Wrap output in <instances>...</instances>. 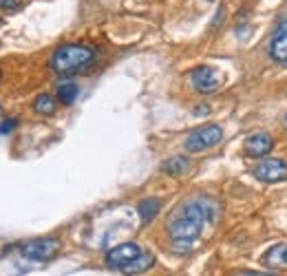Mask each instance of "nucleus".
Masks as SVG:
<instances>
[{"instance_id": "15", "label": "nucleus", "mask_w": 287, "mask_h": 276, "mask_svg": "<svg viewBox=\"0 0 287 276\" xmlns=\"http://www.w3.org/2000/svg\"><path fill=\"white\" fill-rule=\"evenodd\" d=\"M55 109H57V102L53 100L51 95H47V93L38 95L36 97V102H34V110L36 113H40V115H53L55 113Z\"/></svg>"}, {"instance_id": "21", "label": "nucleus", "mask_w": 287, "mask_h": 276, "mask_svg": "<svg viewBox=\"0 0 287 276\" xmlns=\"http://www.w3.org/2000/svg\"><path fill=\"white\" fill-rule=\"evenodd\" d=\"M285 122H287V115H285Z\"/></svg>"}, {"instance_id": "4", "label": "nucleus", "mask_w": 287, "mask_h": 276, "mask_svg": "<svg viewBox=\"0 0 287 276\" xmlns=\"http://www.w3.org/2000/svg\"><path fill=\"white\" fill-rule=\"evenodd\" d=\"M60 252V241L57 239H36L20 245V254L27 261H49Z\"/></svg>"}, {"instance_id": "10", "label": "nucleus", "mask_w": 287, "mask_h": 276, "mask_svg": "<svg viewBox=\"0 0 287 276\" xmlns=\"http://www.w3.org/2000/svg\"><path fill=\"white\" fill-rule=\"evenodd\" d=\"M263 265L269 270H287V243H276L263 254Z\"/></svg>"}, {"instance_id": "20", "label": "nucleus", "mask_w": 287, "mask_h": 276, "mask_svg": "<svg viewBox=\"0 0 287 276\" xmlns=\"http://www.w3.org/2000/svg\"><path fill=\"white\" fill-rule=\"evenodd\" d=\"M0 115H2V106H0Z\"/></svg>"}, {"instance_id": "18", "label": "nucleus", "mask_w": 287, "mask_h": 276, "mask_svg": "<svg viewBox=\"0 0 287 276\" xmlns=\"http://www.w3.org/2000/svg\"><path fill=\"white\" fill-rule=\"evenodd\" d=\"M232 276H274V274H265V272H254V270H241V272H234Z\"/></svg>"}, {"instance_id": "2", "label": "nucleus", "mask_w": 287, "mask_h": 276, "mask_svg": "<svg viewBox=\"0 0 287 276\" xmlns=\"http://www.w3.org/2000/svg\"><path fill=\"white\" fill-rule=\"evenodd\" d=\"M95 49L86 44H62L51 55V69L60 75H71L89 67L95 60Z\"/></svg>"}, {"instance_id": "3", "label": "nucleus", "mask_w": 287, "mask_h": 276, "mask_svg": "<svg viewBox=\"0 0 287 276\" xmlns=\"http://www.w3.org/2000/svg\"><path fill=\"white\" fill-rule=\"evenodd\" d=\"M223 139V129L216 124H206L199 126L197 130H192L186 137V150L188 152H201L208 150V148L216 146V144Z\"/></svg>"}, {"instance_id": "16", "label": "nucleus", "mask_w": 287, "mask_h": 276, "mask_svg": "<svg viewBox=\"0 0 287 276\" xmlns=\"http://www.w3.org/2000/svg\"><path fill=\"white\" fill-rule=\"evenodd\" d=\"M22 7V0H0V9L2 11H18Z\"/></svg>"}, {"instance_id": "8", "label": "nucleus", "mask_w": 287, "mask_h": 276, "mask_svg": "<svg viewBox=\"0 0 287 276\" xmlns=\"http://www.w3.org/2000/svg\"><path fill=\"white\" fill-rule=\"evenodd\" d=\"M272 146H274V139L268 133H254L245 139L243 150L248 157H263V155H268L272 150Z\"/></svg>"}, {"instance_id": "7", "label": "nucleus", "mask_w": 287, "mask_h": 276, "mask_svg": "<svg viewBox=\"0 0 287 276\" xmlns=\"http://www.w3.org/2000/svg\"><path fill=\"white\" fill-rule=\"evenodd\" d=\"M139 254H142V250H139L137 243H122V245L113 248L106 254V263H108V267H115V270H124Z\"/></svg>"}, {"instance_id": "14", "label": "nucleus", "mask_w": 287, "mask_h": 276, "mask_svg": "<svg viewBox=\"0 0 287 276\" xmlns=\"http://www.w3.org/2000/svg\"><path fill=\"white\" fill-rule=\"evenodd\" d=\"M77 93H80V89H77L75 82H62V84H57V100L67 106L75 102Z\"/></svg>"}, {"instance_id": "1", "label": "nucleus", "mask_w": 287, "mask_h": 276, "mask_svg": "<svg viewBox=\"0 0 287 276\" xmlns=\"http://www.w3.org/2000/svg\"><path fill=\"white\" fill-rule=\"evenodd\" d=\"M219 205L210 197H197L181 203L168 219V237L175 254H188L195 250L201 232L216 219Z\"/></svg>"}, {"instance_id": "19", "label": "nucleus", "mask_w": 287, "mask_h": 276, "mask_svg": "<svg viewBox=\"0 0 287 276\" xmlns=\"http://www.w3.org/2000/svg\"><path fill=\"white\" fill-rule=\"evenodd\" d=\"M208 110H210L208 106H197V109H195V113H197V115H206Z\"/></svg>"}, {"instance_id": "11", "label": "nucleus", "mask_w": 287, "mask_h": 276, "mask_svg": "<svg viewBox=\"0 0 287 276\" xmlns=\"http://www.w3.org/2000/svg\"><path fill=\"white\" fill-rule=\"evenodd\" d=\"M159 210H161V199H157V197H148V199H142L137 203V212L144 223H150L159 214Z\"/></svg>"}, {"instance_id": "22", "label": "nucleus", "mask_w": 287, "mask_h": 276, "mask_svg": "<svg viewBox=\"0 0 287 276\" xmlns=\"http://www.w3.org/2000/svg\"><path fill=\"white\" fill-rule=\"evenodd\" d=\"M208 2H210V0H208Z\"/></svg>"}, {"instance_id": "17", "label": "nucleus", "mask_w": 287, "mask_h": 276, "mask_svg": "<svg viewBox=\"0 0 287 276\" xmlns=\"http://www.w3.org/2000/svg\"><path fill=\"white\" fill-rule=\"evenodd\" d=\"M18 126V119H5L2 124H0V135H5V133H11V130Z\"/></svg>"}, {"instance_id": "12", "label": "nucleus", "mask_w": 287, "mask_h": 276, "mask_svg": "<svg viewBox=\"0 0 287 276\" xmlns=\"http://www.w3.org/2000/svg\"><path fill=\"white\" fill-rule=\"evenodd\" d=\"M188 168H190V159L186 155H175L161 164V172H166V175H183V172H188Z\"/></svg>"}, {"instance_id": "13", "label": "nucleus", "mask_w": 287, "mask_h": 276, "mask_svg": "<svg viewBox=\"0 0 287 276\" xmlns=\"http://www.w3.org/2000/svg\"><path fill=\"white\" fill-rule=\"evenodd\" d=\"M153 263H155V257L153 254H146V252H142L137 258H135L133 263H128V265L124 267V274H128V276H133V274H142V272H146L148 267H153Z\"/></svg>"}, {"instance_id": "5", "label": "nucleus", "mask_w": 287, "mask_h": 276, "mask_svg": "<svg viewBox=\"0 0 287 276\" xmlns=\"http://www.w3.org/2000/svg\"><path fill=\"white\" fill-rule=\"evenodd\" d=\"M190 84H192V89L199 91V93H212V91L219 89L221 77L212 67L203 64V67H197L190 71Z\"/></svg>"}, {"instance_id": "9", "label": "nucleus", "mask_w": 287, "mask_h": 276, "mask_svg": "<svg viewBox=\"0 0 287 276\" xmlns=\"http://www.w3.org/2000/svg\"><path fill=\"white\" fill-rule=\"evenodd\" d=\"M269 55L276 62H287V18L278 24L269 40Z\"/></svg>"}, {"instance_id": "6", "label": "nucleus", "mask_w": 287, "mask_h": 276, "mask_svg": "<svg viewBox=\"0 0 287 276\" xmlns=\"http://www.w3.org/2000/svg\"><path fill=\"white\" fill-rule=\"evenodd\" d=\"M254 177L265 184H276V181H285L287 179V164L283 159L269 157L265 162H261L254 168Z\"/></svg>"}]
</instances>
